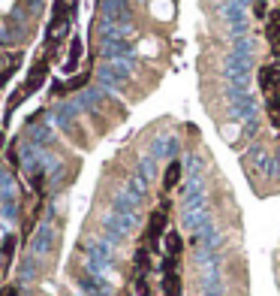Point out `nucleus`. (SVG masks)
<instances>
[{
    "label": "nucleus",
    "mask_w": 280,
    "mask_h": 296,
    "mask_svg": "<svg viewBox=\"0 0 280 296\" xmlns=\"http://www.w3.org/2000/svg\"><path fill=\"white\" fill-rule=\"evenodd\" d=\"M163 227H166V215H163V212H154V215H151V227H148V239L157 242V236L163 233Z\"/></svg>",
    "instance_id": "1"
},
{
    "label": "nucleus",
    "mask_w": 280,
    "mask_h": 296,
    "mask_svg": "<svg viewBox=\"0 0 280 296\" xmlns=\"http://www.w3.org/2000/svg\"><path fill=\"white\" fill-rule=\"evenodd\" d=\"M274 73H277L274 67H262V70H259V82H262V91H265V94H271V88H274V82H277Z\"/></svg>",
    "instance_id": "2"
},
{
    "label": "nucleus",
    "mask_w": 280,
    "mask_h": 296,
    "mask_svg": "<svg viewBox=\"0 0 280 296\" xmlns=\"http://www.w3.org/2000/svg\"><path fill=\"white\" fill-rule=\"evenodd\" d=\"M163 290H166V296H178V293H181V281H178L175 272H166V278H163Z\"/></svg>",
    "instance_id": "3"
},
{
    "label": "nucleus",
    "mask_w": 280,
    "mask_h": 296,
    "mask_svg": "<svg viewBox=\"0 0 280 296\" xmlns=\"http://www.w3.org/2000/svg\"><path fill=\"white\" fill-rule=\"evenodd\" d=\"M166 248H169V257L175 260V257L181 254V236H178V233H169V236H166Z\"/></svg>",
    "instance_id": "4"
},
{
    "label": "nucleus",
    "mask_w": 280,
    "mask_h": 296,
    "mask_svg": "<svg viewBox=\"0 0 280 296\" xmlns=\"http://www.w3.org/2000/svg\"><path fill=\"white\" fill-rule=\"evenodd\" d=\"M178 178H181V163H169V169H166V188H175Z\"/></svg>",
    "instance_id": "5"
},
{
    "label": "nucleus",
    "mask_w": 280,
    "mask_h": 296,
    "mask_svg": "<svg viewBox=\"0 0 280 296\" xmlns=\"http://www.w3.org/2000/svg\"><path fill=\"white\" fill-rule=\"evenodd\" d=\"M0 296H18V290H15V287H3V290H0Z\"/></svg>",
    "instance_id": "6"
},
{
    "label": "nucleus",
    "mask_w": 280,
    "mask_h": 296,
    "mask_svg": "<svg viewBox=\"0 0 280 296\" xmlns=\"http://www.w3.org/2000/svg\"><path fill=\"white\" fill-rule=\"evenodd\" d=\"M253 12H256V15H259V18H262V15H265V3H262V0H259V3H256V6H253Z\"/></svg>",
    "instance_id": "7"
},
{
    "label": "nucleus",
    "mask_w": 280,
    "mask_h": 296,
    "mask_svg": "<svg viewBox=\"0 0 280 296\" xmlns=\"http://www.w3.org/2000/svg\"><path fill=\"white\" fill-rule=\"evenodd\" d=\"M274 85H277V91H280V73H277V82H274Z\"/></svg>",
    "instance_id": "8"
}]
</instances>
